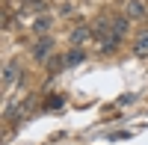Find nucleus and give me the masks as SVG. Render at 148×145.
I'll return each mask as SVG.
<instances>
[{
  "label": "nucleus",
  "instance_id": "nucleus-3",
  "mask_svg": "<svg viewBox=\"0 0 148 145\" xmlns=\"http://www.w3.org/2000/svg\"><path fill=\"white\" fill-rule=\"evenodd\" d=\"M125 12H127V18H145V3H142V0H127V3H125Z\"/></svg>",
  "mask_w": 148,
  "mask_h": 145
},
{
  "label": "nucleus",
  "instance_id": "nucleus-4",
  "mask_svg": "<svg viewBox=\"0 0 148 145\" xmlns=\"http://www.w3.org/2000/svg\"><path fill=\"white\" fill-rule=\"evenodd\" d=\"M51 24H53V21L47 18V15L36 18V21H33V33H36V36H47V33H51Z\"/></svg>",
  "mask_w": 148,
  "mask_h": 145
},
{
  "label": "nucleus",
  "instance_id": "nucleus-9",
  "mask_svg": "<svg viewBox=\"0 0 148 145\" xmlns=\"http://www.w3.org/2000/svg\"><path fill=\"white\" fill-rule=\"evenodd\" d=\"M83 56H86L83 51H71V53H65V62L68 65H77V62H83Z\"/></svg>",
  "mask_w": 148,
  "mask_h": 145
},
{
  "label": "nucleus",
  "instance_id": "nucleus-5",
  "mask_svg": "<svg viewBox=\"0 0 148 145\" xmlns=\"http://www.w3.org/2000/svg\"><path fill=\"white\" fill-rule=\"evenodd\" d=\"M133 51H136L139 56H145V53H148V30H142V33L136 36V42H133Z\"/></svg>",
  "mask_w": 148,
  "mask_h": 145
},
{
  "label": "nucleus",
  "instance_id": "nucleus-6",
  "mask_svg": "<svg viewBox=\"0 0 148 145\" xmlns=\"http://www.w3.org/2000/svg\"><path fill=\"white\" fill-rule=\"evenodd\" d=\"M89 36H92L89 27H74V30H71V42H74V44H80V42L89 39Z\"/></svg>",
  "mask_w": 148,
  "mask_h": 145
},
{
  "label": "nucleus",
  "instance_id": "nucleus-2",
  "mask_svg": "<svg viewBox=\"0 0 148 145\" xmlns=\"http://www.w3.org/2000/svg\"><path fill=\"white\" fill-rule=\"evenodd\" d=\"M127 27H130V18L125 15V18H110V33L116 36V39H121V36L127 33Z\"/></svg>",
  "mask_w": 148,
  "mask_h": 145
},
{
  "label": "nucleus",
  "instance_id": "nucleus-10",
  "mask_svg": "<svg viewBox=\"0 0 148 145\" xmlns=\"http://www.w3.org/2000/svg\"><path fill=\"white\" fill-rule=\"evenodd\" d=\"M47 3H45V0H33V3H27V6H24V12H39V9H45Z\"/></svg>",
  "mask_w": 148,
  "mask_h": 145
},
{
  "label": "nucleus",
  "instance_id": "nucleus-1",
  "mask_svg": "<svg viewBox=\"0 0 148 145\" xmlns=\"http://www.w3.org/2000/svg\"><path fill=\"white\" fill-rule=\"evenodd\" d=\"M51 47H53V39H51V36H42V39L33 44V56L36 59H47V56H51Z\"/></svg>",
  "mask_w": 148,
  "mask_h": 145
},
{
  "label": "nucleus",
  "instance_id": "nucleus-8",
  "mask_svg": "<svg viewBox=\"0 0 148 145\" xmlns=\"http://www.w3.org/2000/svg\"><path fill=\"white\" fill-rule=\"evenodd\" d=\"M62 65H68V62H65V56H51V59H47V68H51V74H56Z\"/></svg>",
  "mask_w": 148,
  "mask_h": 145
},
{
  "label": "nucleus",
  "instance_id": "nucleus-7",
  "mask_svg": "<svg viewBox=\"0 0 148 145\" xmlns=\"http://www.w3.org/2000/svg\"><path fill=\"white\" fill-rule=\"evenodd\" d=\"M15 77H18V65H15V62H9V65H6V71H3V86H9Z\"/></svg>",
  "mask_w": 148,
  "mask_h": 145
}]
</instances>
